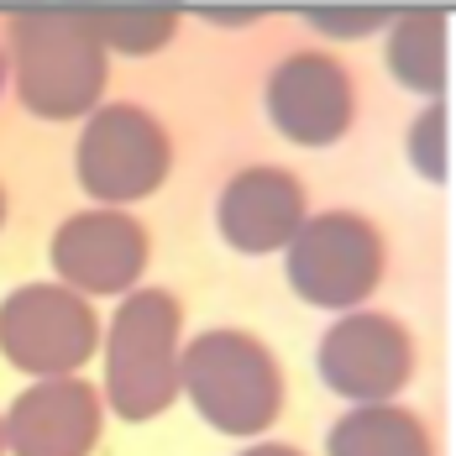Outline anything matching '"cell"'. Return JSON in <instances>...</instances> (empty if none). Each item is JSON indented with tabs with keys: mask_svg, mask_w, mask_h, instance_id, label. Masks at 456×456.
Here are the masks:
<instances>
[{
	"mask_svg": "<svg viewBox=\"0 0 456 456\" xmlns=\"http://www.w3.org/2000/svg\"><path fill=\"white\" fill-rule=\"evenodd\" d=\"M179 388L221 436H263L283 410V367L247 330H205L179 357Z\"/></svg>",
	"mask_w": 456,
	"mask_h": 456,
	"instance_id": "1",
	"label": "cell"
},
{
	"mask_svg": "<svg viewBox=\"0 0 456 456\" xmlns=\"http://www.w3.org/2000/svg\"><path fill=\"white\" fill-rule=\"evenodd\" d=\"M16 94L43 121H74L94 110L105 90V47L79 11H27L11 16Z\"/></svg>",
	"mask_w": 456,
	"mask_h": 456,
	"instance_id": "2",
	"label": "cell"
},
{
	"mask_svg": "<svg viewBox=\"0 0 456 456\" xmlns=\"http://www.w3.org/2000/svg\"><path fill=\"white\" fill-rule=\"evenodd\" d=\"M179 330L183 310L163 289H137L110 320L105 341V394L121 419H152L179 399Z\"/></svg>",
	"mask_w": 456,
	"mask_h": 456,
	"instance_id": "3",
	"label": "cell"
},
{
	"mask_svg": "<svg viewBox=\"0 0 456 456\" xmlns=\"http://www.w3.org/2000/svg\"><path fill=\"white\" fill-rule=\"evenodd\" d=\"M383 278V236L367 216L325 210L289 241V289L320 310H352Z\"/></svg>",
	"mask_w": 456,
	"mask_h": 456,
	"instance_id": "4",
	"label": "cell"
},
{
	"mask_svg": "<svg viewBox=\"0 0 456 456\" xmlns=\"http://www.w3.org/2000/svg\"><path fill=\"white\" fill-rule=\"evenodd\" d=\"M174 168L168 132L142 105H100L79 137V183L100 205L147 200Z\"/></svg>",
	"mask_w": 456,
	"mask_h": 456,
	"instance_id": "5",
	"label": "cell"
},
{
	"mask_svg": "<svg viewBox=\"0 0 456 456\" xmlns=\"http://www.w3.org/2000/svg\"><path fill=\"white\" fill-rule=\"evenodd\" d=\"M94 341H100V320L85 305V294L63 283H27L0 305V352L21 372L69 378L90 362Z\"/></svg>",
	"mask_w": 456,
	"mask_h": 456,
	"instance_id": "6",
	"label": "cell"
},
{
	"mask_svg": "<svg viewBox=\"0 0 456 456\" xmlns=\"http://www.w3.org/2000/svg\"><path fill=\"white\" fill-rule=\"evenodd\" d=\"M330 394L352 404H383L414 378V341L394 315H341L315 352Z\"/></svg>",
	"mask_w": 456,
	"mask_h": 456,
	"instance_id": "7",
	"label": "cell"
},
{
	"mask_svg": "<svg viewBox=\"0 0 456 456\" xmlns=\"http://www.w3.org/2000/svg\"><path fill=\"white\" fill-rule=\"evenodd\" d=\"M263 105H268V121L299 147L341 142L352 116H357L352 79H346V69L330 53H289L268 74Z\"/></svg>",
	"mask_w": 456,
	"mask_h": 456,
	"instance_id": "8",
	"label": "cell"
},
{
	"mask_svg": "<svg viewBox=\"0 0 456 456\" xmlns=\"http://www.w3.org/2000/svg\"><path fill=\"white\" fill-rule=\"evenodd\" d=\"M53 268L74 294H126L147 268V226L126 210H79L53 231Z\"/></svg>",
	"mask_w": 456,
	"mask_h": 456,
	"instance_id": "9",
	"label": "cell"
},
{
	"mask_svg": "<svg viewBox=\"0 0 456 456\" xmlns=\"http://www.w3.org/2000/svg\"><path fill=\"white\" fill-rule=\"evenodd\" d=\"M100 394L85 378H43L5 414V446L16 456H90L100 441Z\"/></svg>",
	"mask_w": 456,
	"mask_h": 456,
	"instance_id": "10",
	"label": "cell"
},
{
	"mask_svg": "<svg viewBox=\"0 0 456 456\" xmlns=\"http://www.w3.org/2000/svg\"><path fill=\"white\" fill-rule=\"evenodd\" d=\"M216 226L226 236V247L263 257L294 241V231L305 226V189L283 168H241L221 189L216 205Z\"/></svg>",
	"mask_w": 456,
	"mask_h": 456,
	"instance_id": "11",
	"label": "cell"
},
{
	"mask_svg": "<svg viewBox=\"0 0 456 456\" xmlns=\"http://www.w3.org/2000/svg\"><path fill=\"white\" fill-rule=\"evenodd\" d=\"M325 456H436V441L419 425V414L399 404H357L346 419L330 425Z\"/></svg>",
	"mask_w": 456,
	"mask_h": 456,
	"instance_id": "12",
	"label": "cell"
},
{
	"mask_svg": "<svg viewBox=\"0 0 456 456\" xmlns=\"http://www.w3.org/2000/svg\"><path fill=\"white\" fill-rule=\"evenodd\" d=\"M388 69L404 90H446V16L441 11H404L388 37Z\"/></svg>",
	"mask_w": 456,
	"mask_h": 456,
	"instance_id": "13",
	"label": "cell"
},
{
	"mask_svg": "<svg viewBox=\"0 0 456 456\" xmlns=\"http://www.w3.org/2000/svg\"><path fill=\"white\" fill-rule=\"evenodd\" d=\"M79 16L94 32V43L116 53H158L179 27L174 11H79Z\"/></svg>",
	"mask_w": 456,
	"mask_h": 456,
	"instance_id": "14",
	"label": "cell"
},
{
	"mask_svg": "<svg viewBox=\"0 0 456 456\" xmlns=\"http://www.w3.org/2000/svg\"><path fill=\"white\" fill-rule=\"evenodd\" d=\"M410 158L419 163L425 179H446V110L430 105L410 132Z\"/></svg>",
	"mask_w": 456,
	"mask_h": 456,
	"instance_id": "15",
	"label": "cell"
},
{
	"mask_svg": "<svg viewBox=\"0 0 456 456\" xmlns=\"http://www.w3.org/2000/svg\"><path fill=\"white\" fill-rule=\"evenodd\" d=\"M310 21H315L320 32H346V37H357V32H367V27L383 21V11H310Z\"/></svg>",
	"mask_w": 456,
	"mask_h": 456,
	"instance_id": "16",
	"label": "cell"
},
{
	"mask_svg": "<svg viewBox=\"0 0 456 456\" xmlns=\"http://www.w3.org/2000/svg\"><path fill=\"white\" fill-rule=\"evenodd\" d=\"M241 456H299L294 446H252V452H241Z\"/></svg>",
	"mask_w": 456,
	"mask_h": 456,
	"instance_id": "17",
	"label": "cell"
},
{
	"mask_svg": "<svg viewBox=\"0 0 456 456\" xmlns=\"http://www.w3.org/2000/svg\"><path fill=\"white\" fill-rule=\"evenodd\" d=\"M0 456H5V419H0Z\"/></svg>",
	"mask_w": 456,
	"mask_h": 456,
	"instance_id": "18",
	"label": "cell"
},
{
	"mask_svg": "<svg viewBox=\"0 0 456 456\" xmlns=\"http://www.w3.org/2000/svg\"><path fill=\"white\" fill-rule=\"evenodd\" d=\"M0 221H5V189H0Z\"/></svg>",
	"mask_w": 456,
	"mask_h": 456,
	"instance_id": "19",
	"label": "cell"
},
{
	"mask_svg": "<svg viewBox=\"0 0 456 456\" xmlns=\"http://www.w3.org/2000/svg\"><path fill=\"white\" fill-rule=\"evenodd\" d=\"M0 85H5V58H0Z\"/></svg>",
	"mask_w": 456,
	"mask_h": 456,
	"instance_id": "20",
	"label": "cell"
}]
</instances>
